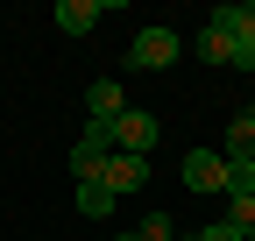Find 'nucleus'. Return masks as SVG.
I'll list each match as a JSON object with an SVG mask.
<instances>
[{
	"label": "nucleus",
	"mask_w": 255,
	"mask_h": 241,
	"mask_svg": "<svg viewBox=\"0 0 255 241\" xmlns=\"http://www.w3.org/2000/svg\"><path fill=\"white\" fill-rule=\"evenodd\" d=\"M114 206H121V199H114V192L100 185V177H92V185H78V213H85V220H107Z\"/></svg>",
	"instance_id": "obj_11"
},
{
	"label": "nucleus",
	"mask_w": 255,
	"mask_h": 241,
	"mask_svg": "<svg viewBox=\"0 0 255 241\" xmlns=\"http://www.w3.org/2000/svg\"><path fill=\"white\" fill-rule=\"evenodd\" d=\"M135 241H177V227H170V213H149V220L135 227Z\"/></svg>",
	"instance_id": "obj_14"
},
{
	"label": "nucleus",
	"mask_w": 255,
	"mask_h": 241,
	"mask_svg": "<svg viewBox=\"0 0 255 241\" xmlns=\"http://www.w3.org/2000/svg\"><path fill=\"white\" fill-rule=\"evenodd\" d=\"M100 185L121 199V192H142L149 185V156H121V149H114V156H107V170H100Z\"/></svg>",
	"instance_id": "obj_6"
},
{
	"label": "nucleus",
	"mask_w": 255,
	"mask_h": 241,
	"mask_svg": "<svg viewBox=\"0 0 255 241\" xmlns=\"http://www.w3.org/2000/svg\"><path fill=\"white\" fill-rule=\"evenodd\" d=\"M213 28H227L234 43H255V0H234V7H213Z\"/></svg>",
	"instance_id": "obj_9"
},
{
	"label": "nucleus",
	"mask_w": 255,
	"mask_h": 241,
	"mask_svg": "<svg viewBox=\"0 0 255 241\" xmlns=\"http://www.w3.org/2000/svg\"><path fill=\"white\" fill-rule=\"evenodd\" d=\"M248 114H255V107H248Z\"/></svg>",
	"instance_id": "obj_17"
},
{
	"label": "nucleus",
	"mask_w": 255,
	"mask_h": 241,
	"mask_svg": "<svg viewBox=\"0 0 255 241\" xmlns=\"http://www.w3.org/2000/svg\"><path fill=\"white\" fill-rule=\"evenodd\" d=\"M57 28L64 36H92L100 28V0H57Z\"/></svg>",
	"instance_id": "obj_8"
},
{
	"label": "nucleus",
	"mask_w": 255,
	"mask_h": 241,
	"mask_svg": "<svg viewBox=\"0 0 255 241\" xmlns=\"http://www.w3.org/2000/svg\"><path fill=\"white\" fill-rule=\"evenodd\" d=\"M184 185L191 192H227V156L220 149H191L184 156Z\"/></svg>",
	"instance_id": "obj_5"
},
{
	"label": "nucleus",
	"mask_w": 255,
	"mask_h": 241,
	"mask_svg": "<svg viewBox=\"0 0 255 241\" xmlns=\"http://www.w3.org/2000/svg\"><path fill=\"white\" fill-rule=\"evenodd\" d=\"M191 50H199L206 64H234V36H227V28H213V21H199V36H191Z\"/></svg>",
	"instance_id": "obj_10"
},
{
	"label": "nucleus",
	"mask_w": 255,
	"mask_h": 241,
	"mask_svg": "<svg viewBox=\"0 0 255 241\" xmlns=\"http://www.w3.org/2000/svg\"><path fill=\"white\" fill-rule=\"evenodd\" d=\"M255 192V163H227V199H248Z\"/></svg>",
	"instance_id": "obj_13"
},
{
	"label": "nucleus",
	"mask_w": 255,
	"mask_h": 241,
	"mask_svg": "<svg viewBox=\"0 0 255 241\" xmlns=\"http://www.w3.org/2000/svg\"><path fill=\"white\" fill-rule=\"evenodd\" d=\"M121 114H128L121 78H92V85H85V120H92V128H114Z\"/></svg>",
	"instance_id": "obj_4"
},
{
	"label": "nucleus",
	"mask_w": 255,
	"mask_h": 241,
	"mask_svg": "<svg viewBox=\"0 0 255 241\" xmlns=\"http://www.w3.org/2000/svg\"><path fill=\"white\" fill-rule=\"evenodd\" d=\"M184 57V36L177 28H163V21H149L135 43H128V71H163V64H177Z\"/></svg>",
	"instance_id": "obj_1"
},
{
	"label": "nucleus",
	"mask_w": 255,
	"mask_h": 241,
	"mask_svg": "<svg viewBox=\"0 0 255 241\" xmlns=\"http://www.w3.org/2000/svg\"><path fill=\"white\" fill-rule=\"evenodd\" d=\"M220 156H227V163H255V114H234V120H227Z\"/></svg>",
	"instance_id": "obj_7"
},
{
	"label": "nucleus",
	"mask_w": 255,
	"mask_h": 241,
	"mask_svg": "<svg viewBox=\"0 0 255 241\" xmlns=\"http://www.w3.org/2000/svg\"><path fill=\"white\" fill-rule=\"evenodd\" d=\"M248 241H255V234H248Z\"/></svg>",
	"instance_id": "obj_18"
},
{
	"label": "nucleus",
	"mask_w": 255,
	"mask_h": 241,
	"mask_svg": "<svg viewBox=\"0 0 255 241\" xmlns=\"http://www.w3.org/2000/svg\"><path fill=\"white\" fill-rule=\"evenodd\" d=\"M234 71H255V43H234Z\"/></svg>",
	"instance_id": "obj_15"
},
{
	"label": "nucleus",
	"mask_w": 255,
	"mask_h": 241,
	"mask_svg": "<svg viewBox=\"0 0 255 241\" xmlns=\"http://www.w3.org/2000/svg\"><path fill=\"white\" fill-rule=\"evenodd\" d=\"M107 156H114V142H107V128H92V120H85V135L71 142V177H78V185H92V177L107 170Z\"/></svg>",
	"instance_id": "obj_3"
},
{
	"label": "nucleus",
	"mask_w": 255,
	"mask_h": 241,
	"mask_svg": "<svg viewBox=\"0 0 255 241\" xmlns=\"http://www.w3.org/2000/svg\"><path fill=\"white\" fill-rule=\"evenodd\" d=\"M107 142L121 149V156H156V142H163V128H156V114H142V107H128L114 128H107Z\"/></svg>",
	"instance_id": "obj_2"
},
{
	"label": "nucleus",
	"mask_w": 255,
	"mask_h": 241,
	"mask_svg": "<svg viewBox=\"0 0 255 241\" xmlns=\"http://www.w3.org/2000/svg\"><path fill=\"white\" fill-rule=\"evenodd\" d=\"M227 227H234L241 241L255 234V192H248V199H227Z\"/></svg>",
	"instance_id": "obj_12"
},
{
	"label": "nucleus",
	"mask_w": 255,
	"mask_h": 241,
	"mask_svg": "<svg viewBox=\"0 0 255 241\" xmlns=\"http://www.w3.org/2000/svg\"><path fill=\"white\" fill-rule=\"evenodd\" d=\"M114 241H135V227H128V234H114Z\"/></svg>",
	"instance_id": "obj_16"
}]
</instances>
